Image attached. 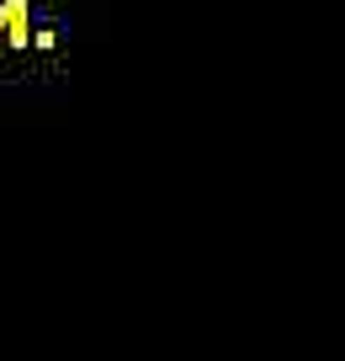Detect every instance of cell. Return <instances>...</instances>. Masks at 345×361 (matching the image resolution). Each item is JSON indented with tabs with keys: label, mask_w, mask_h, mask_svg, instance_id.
Here are the masks:
<instances>
[{
	"label": "cell",
	"mask_w": 345,
	"mask_h": 361,
	"mask_svg": "<svg viewBox=\"0 0 345 361\" xmlns=\"http://www.w3.org/2000/svg\"><path fill=\"white\" fill-rule=\"evenodd\" d=\"M0 43H6V27H0Z\"/></svg>",
	"instance_id": "obj_2"
},
{
	"label": "cell",
	"mask_w": 345,
	"mask_h": 361,
	"mask_svg": "<svg viewBox=\"0 0 345 361\" xmlns=\"http://www.w3.org/2000/svg\"><path fill=\"white\" fill-rule=\"evenodd\" d=\"M0 27H6V43L11 48H27L32 43V6L27 0H0Z\"/></svg>",
	"instance_id": "obj_1"
}]
</instances>
